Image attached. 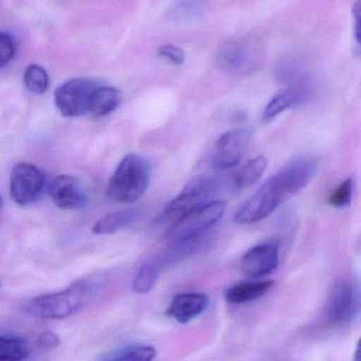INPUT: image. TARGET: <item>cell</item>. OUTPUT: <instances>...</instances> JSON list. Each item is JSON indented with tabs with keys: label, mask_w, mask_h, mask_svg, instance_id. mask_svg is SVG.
I'll return each mask as SVG.
<instances>
[{
	"label": "cell",
	"mask_w": 361,
	"mask_h": 361,
	"mask_svg": "<svg viewBox=\"0 0 361 361\" xmlns=\"http://www.w3.org/2000/svg\"><path fill=\"white\" fill-rule=\"evenodd\" d=\"M30 355L28 343L14 336L0 337V359L1 360H25Z\"/></svg>",
	"instance_id": "ffe728a7"
},
{
	"label": "cell",
	"mask_w": 361,
	"mask_h": 361,
	"mask_svg": "<svg viewBox=\"0 0 361 361\" xmlns=\"http://www.w3.org/2000/svg\"><path fill=\"white\" fill-rule=\"evenodd\" d=\"M353 183L352 179L348 178L342 181L331 194L329 198V204L336 208H344L350 204L352 200Z\"/></svg>",
	"instance_id": "603a6c76"
},
{
	"label": "cell",
	"mask_w": 361,
	"mask_h": 361,
	"mask_svg": "<svg viewBox=\"0 0 361 361\" xmlns=\"http://www.w3.org/2000/svg\"><path fill=\"white\" fill-rule=\"evenodd\" d=\"M354 360L361 361V338L357 342L356 350H355Z\"/></svg>",
	"instance_id": "f1b7e54d"
},
{
	"label": "cell",
	"mask_w": 361,
	"mask_h": 361,
	"mask_svg": "<svg viewBox=\"0 0 361 361\" xmlns=\"http://www.w3.org/2000/svg\"><path fill=\"white\" fill-rule=\"evenodd\" d=\"M312 92L314 85L306 80L289 86L286 90L279 92L267 103L262 114V122L268 123L284 111L302 104L312 96Z\"/></svg>",
	"instance_id": "7c38bea8"
},
{
	"label": "cell",
	"mask_w": 361,
	"mask_h": 361,
	"mask_svg": "<svg viewBox=\"0 0 361 361\" xmlns=\"http://www.w3.org/2000/svg\"><path fill=\"white\" fill-rule=\"evenodd\" d=\"M266 168H267V160L264 156L253 158L236 175L233 181L234 190L242 191L257 183L265 172Z\"/></svg>",
	"instance_id": "d6986e66"
},
{
	"label": "cell",
	"mask_w": 361,
	"mask_h": 361,
	"mask_svg": "<svg viewBox=\"0 0 361 361\" xmlns=\"http://www.w3.org/2000/svg\"><path fill=\"white\" fill-rule=\"evenodd\" d=\"M280 246L276 243H264L249 249L240 261L243 274L250 278L268 276L278 268Z\"/></svg>",
	"instance_id": "8fae6325"
},
{
	"label": "cell",
	"mask_w": 361,
	"mask_h": 361,
	"mask_svg": "<svg viewBox=\"0 0 361 361\" xmlns=\"http://www.w3.org/2000/svg\"><path fill=\"white\" fill-rule=\"evenodd\" d=\"M158 279H159V268L152 262L143 264L133 281V291L139 295L149 293L155 287Z\"/></svg>",
	"instance_id": "44dd1931"
},
{
	"label": "cell",
	"mask_w": 361,
	"mask_h": 361,
	"mask_svg": "<svg viewBox=\"0 0 361 361\" xmlns=\"http://www.w3.org/2000/svg\"><path fill=\"white\" fill-rule=\"evenodd\" d=\"M49 196L63 210H75L87 206L88 197L78 179L71 175H60L52 180Z\"/></svg>",
	"instance_id": "4fadbf2b"
},
{
	"label": "cell",
	"mask_w": 361,
	"mask_h": 361,
	"mask_svg": "<svg viewBox=\"0 0 361 361\" xmlns=\"http://www.w3.org/2000/svg\"><path fill=\"white\" fill-rule=\"evenodd\" d=\"M137 216H138V211L135 209H128V210L126 209V210L109 213V214L101 217L94 224L92 232L98 235L116 233V232L121 231L132 225Z\"/></svg>",
	"instance_id": "2e32d148"
},
{
	"label": "cell",
	"mask_w": 361,
	"mask_h": 361,
	"mask_svg": "<svg viewBox=\"0 0 361 361\" xmlns=\"http://www.w3.org/2000/svg\"><path fill=\"white\" fill-rule=\"evenodd\" d=\"M361 310V289L358 284L343 280L335 285L325 305L324 319L327 326H348Z\"/></svg>",
	"instance_id": "277c9868"
},
{
	"label": "cell",
	"mask_w": 361,
	"mask_h": 361,
	"mask_svg": "<svg viewBox=\"0 0 361 361\" xmlns=\"http://www.w3.org/2000/svg\"><path fill=\"white\" fill-rule=\"evenodd\" d=\"M45 183V174L39 166L20 162L13 166L10 177L11 198L20 206H31L41 198Z\"/></svg>",
	"instance_id": "8992f818"
},
{
	"label": "cell",
	"mask_w": 361,
	"mask_h": 361,
	"mask_svg": "<svg viewBox=\"0 0 361 361\" xmlns=\"http://www.w3.org/2000/svg\"><path fill=\"white\" fill-rule=\"evenodd\" d=\"M99 287L100 282L96 278L82 279L64 290L33 298L27 302L25 312L33 318L44 320L68 318L90 304Z\"/></svg>",
	"instance_id": "7a4b0ae2"
},
{
	"label": "cell",
	"mask_w": 361,
	"mask_h": 361,
	"mask_svg": "<svg viewBox=\"0 0 361 361\" xmlns=\"http://www.w3.org/2000/svg\"><path fill=\"white\" fill-rule=\"evenodd\" d=\"M227 204L224 200H210L175 221L171 236L177 242L195 240L214 226L225 214Z\"/></svg>",
	"instance_id": "5b68a950"
},
{
	"label": "cell",
	"mask_w": 361,
	"mask_h": 361,
	"mask_svg": "<svg viewBox=\"0 0 361 361\" xmlns=\"http://www.w3.org/2000/svg\"><path fill=\"white\" fill-rule=\"evenodd\" d=\"M252 139L249 128H234L219 137L215 143L212 164L215 170L224 171L242 161Z\"/></svg>",
	"instance_id": "9c48e42d"
},
{
	"label": "cell",
	"mask_w": 361,
	"mask_h": 361,
	"mask_svg": "<svg viewBox=\"0 0 361 361\" xmlns=\"http://www.w3.org/2000/svg\"><path fill=\"white\" fill-rule=\"evenodd\" d=\"M151 181V166L147 159L128 154L120 161L107 185L109 200L118 204H133L142 197Z\"/></svg>",
	"instance_id": "3957f363"
},
{
	"label": "cell",
	"mask_w": 361,
	"mask_h": 361,
	"mask_svg": "<svg viewBox=\"0 0 361 361\" xmlns=\"http://www.w3.org/2000/svg\"><path fill=\"white\" fill-rule=\"evenodd\" d=\"M157 350L154 346L145 345V344H130L123 346L119 350L109 353L103 356V360L111 361H149L155 358Z\"/></svg>",
	"instance_id": "ac0fdd59"
},
{
	"label": "cell",
	"mask_w": 361,
	"mask_h": 361,
	"mask_svg": "<svg viewBox=\"0 0 361 361\" xmlns=\"http://www.w3.org/2000/svg\"><path fill=\"white\" fill-rule=\"evenodd\" d=\"M24 81L26 87L33 94H44L49 86L47 73L37 65H32L27 68Z\"/></svg>",
	"instance_id": "7402d4cb"
},
{
	"label": "cell",
	"mask_w": 361,
	"mask_h": 361,
	"mask_svg": "<svg viewBox=\"0 0 361 361\" xmlns=\"http://www.w3.org/2000/svg\"><path fill=\"white\" fill-rule=\"evenodd\" d=\"M209 305L208 295L202 293H185L173 299L168 314L180 324H187L204 314Z\"/></svg>",
	"instance_id": "5bb4252c"
},
{
	"label": "cell",
	"mask_w": 361,
	"mask_h": 361,
	"mask_svg": "<svg viewBox=\"0 0 361 361\" xmlns=\"http://www.w3.org/2000/svg\"><path fill=\"white\" fill-rule=\"evenodd\" d=\"M98 87L90 80H71L56 90L54 101L56 107L65 117H80L90 113L92 96Z\"/></svg>",
	"instance_id": "52a82bcc"
},
{
	"label": "cell",
	"mask_w": 361,
	"mask_h": 361,
	"mask_svg": "<svg viewBox=\"0 0 361 361\" xmlns=\"http://www.w3.org/2000/svg\"><path fill=\"white\" fill-rule=\"evenodd\" d=\"M214 189V179L209 176L196 177L187 183L183 191L166 204L162 217L177 221L185 213L210 202L209 200Z\"/></svg>",
	"instance_id": "ba28073f"
},
{
	"label": "cell",
	"mask_w": 361,
	"mask_h": 361,
	"mask_svg": "<svg viewBox=\"0 0 361 361\" xmlns=\"http://www.w3.org/2000/svg\"><path fill=\"white\" fill-rule=\"evenodd\" d=\"M352 12L353 18H354L355 41L361 50V0H355Z\"/></svg>",
	"instance_id": "4316f807"
},
{
	"label": "cell",
	"mask_w": 361,
	"mask_h": 361,
	"mask_svg": "<svg viewBox=\"0 0 361 361\" xmlns=\"http://www.w3.org/2000/svg\"><path fill=\"white\" fill-rule=\"evenodd\" d=\"M274 286V281L243 282L228 288L225 298L230 304H245L263 297Z\"/></svg>",
	"instance_id": "9a60e30c"
},
{
	"label": "cell",
	"mask_w": 361,
	"mask_h": 361,
	"mask_svg": "<svg viewBox=\"0 0 361 361\" xmlns=\"http://www.w3.org/2000/svg\"><path fill=\"white\" fill-rule=\"evenodd\" d=\"M37 345L43 348H54L60 344V338L54 331H44L37 337Z\"/></svg>",
	"instance_id": "83f0119b"
},
{
	"label": "cell",
	"mask_w": 361,
	"mask_h": 361,
	"mask_svg": "<svg viewBox=\"0 0 361 361\" xmlns=\"http://www.w3.org/2000/svg\"><path fill=\"white\" fill-rule=\"evenodd\" d=\"M158 54L174 65H180L185 62V52L176 46H161L158 50Z\"/></svg>",
	"instance_id": "d4e9b609"
},
{
	"label": "cell",
	"mask_w": 361,
	"mask_h": 361,
	"mask_svg": "<svg viewBox=\"0 0 361 361\" xmlns=\"http://www.w3.org/2000/svg\"><path fill=\"white\" fill-rule=\"evenodd\" d=\"M264 49L255 39L236 42L225 46L219 52V63L234 73H249L261 66Z\"/></svg>",
	"instance_id": "30bf717a"
},
{
	"label": "cell",
	"mask_w": 361,
	"mask_h": 361,
	"mask_svg": "<svg viewBox=\"0 0 361 361\" xmlns=\"http://www.w3.org/2000/svg\"><path fill=\"white\" fill-rule=\"evenodd\" d=\"M318 166L312 158L291 160L262 183L259 189L238 207L234 213V221L240 225H249L263 221L281 204L302 191L316 176Z\"/></svg>",
	"instance_id": "6da1fadb"
},
{
	"label": "cell",
	"mask_w": 361,
	"mask_h": 361,
	"mask_svg": "<svg viewBox=\"0 0 361 361\" xmlns=\"http://www.w3.org/2000/svg\"><path fill=\"white\" fill-rule=\"evenodd\" d=\"M200 1L202 0H183L176 9L177 16H181L183 18L196 16V13L200 11Z\"/></svg>",
	"instance_id": "484cf974"
},
{
	"label": "cell",
	"mask_w": 361,
	"mask_h": 361,
	"mask_svg": "<svg viewBox=\"0 0 361 361\" xmlns=\"http://www.w3.org/2000/svg\"><path fill=\"white\" fill-rule=\"evenodd\" d=\"M121 94L114 87H98L90 103V113L94 117H104L113 113L120 104Z\"/></svg>",
	"instance_id": "e0dca14e"
},
{
	"label": "cell",
	"mask_w": 361,
	"mask_h": 361,
	"mask_svg": "<svg viewBox=\"0 0 361 361\" xmlns=\"http://www.w3.org/2000/svg\"><path fill=\"white\" fill-rule=\"evenodd\" d=\"M16 54V44L9 35L0 33V66L5 67Z\"/></svg>",
	"instance_id": "cb8c5ba5"
}]
</instances>
